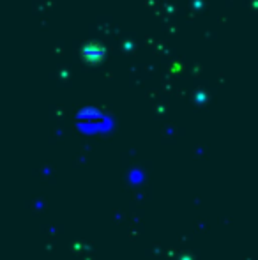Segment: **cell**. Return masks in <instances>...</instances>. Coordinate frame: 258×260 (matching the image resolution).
Here are the masks:
<instances>
[{
  "instance_id": "1",
  "label": "cell",
  "mask_w": 258,
  "mask_h": 260,
  "mask_svg": "<svg viewBox=\"0 0 258 260\" xmlns=\"http://www.w3.org/2000/svg\"><path fill=\"white\" fill-rule=\"evenodd\" d=\"M80 53H82V58L85 62H89V64H96V62H99L101 58L104 57V48L99 45V43L89 41L82 46Z\"/></svg>"
}]
</instances>
